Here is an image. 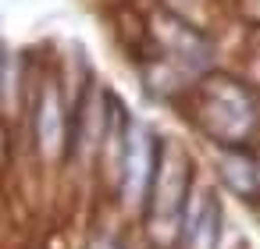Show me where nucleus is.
Returning a JSON list of instances; mask_svg holds the SVG:
<instances>
[{"label":"nucleus","mask_w":260,"mask_h":249,"mask_svg":"<svg viewBox=\"0 0 260 249\" xmlns=\"http://www.w3.org/2000/svg\"><path fill=\"white\" fill-rule=\"evenodd\" d=\"M196 128L214 146H249L260 128V93L235 75L210 72L189 93Z\"/></svg>","instance_id":"obj_1"},{"label":"nucleus","mask_w":260,"mask_h":249,"mask_svg":"<svg viewBox=\"0 0 260 249\" xmlns=\"http://www.w3.org/2000/svg\"><path fill=\"white\" fill-rule=\"evenodd\" d=\"M196 178H192V157L182 150L178 139H160V160L153 174V189L146 199V235L157 249H175L182 238V210L189 203Z\"/></svg>","instance_id":"obj_2"},{"label":"nucleus","mask_w":260,"mask_h":249,"mask_svg":"<svg viewBox=\"0 0 260 249\" xmlns=\"http://www.w3.org/2000/svg\"><path fill=\"white\" fill-rule=\"evenodd\" d=\"M29 125H32V143L43 164H57L72 153V111L64 103V86L54 72H47L32 86Z\"/></svg>","instance_id":"obj_3"},{"label":"nucleus","mask_w":260,"mask_h":249,"mask_svg":"<svg viewBox=\"0 0 260 249\" xmlns=\"http://www.w3.org/2000/svg\"><path fill=\"white\" fill-rule=\"evenodd\" d=\"M160 139L150 121L132 118L128 135H125V164H121V182H118V203L128 214H146V199L153 189L157 160H160Z\"/></svg>","instance_id":"obj_4"},{"label":"nucleus","mask_w":260,"mask_h":249,"mask_svg":"<svg viewBox=\"0 0 260 249\" xmlns=\"http://www.w3.org/2000/svg\"><path fill=\"white\" fill-rule=\"evenodd\" d=\"M224 235V206L217 189L210 185H192L189 203L182 210V238L178 249H217Z\"/></svg>","instance_id":"obj_5"},{"label":"nucleus","mask_w":260,"mask_h":249,"mask_svg":"<svg viewBox=\"0 0 260 249\" xmlns=\"http://www.w3.org/2000/svg\"><path fill=\"white\" fill-rule=\"evenodd\" d=\"M217 182L239 199H260V167L249 146H217Z\"/></svg>","instance_id":"obj_6"},{"label":"nucleus","mask_w":260,"mask_h":249,"mask_svg":"<svg viewBox=\"0 0 260 249\" xmlns=\"http://www.w3.org/2000/svg\"><path fill=\"white\" fill-rule=\"evenodd\" d=\"M246 82H249V86L260 93V47L249 54V72H246Z\"/></svg>","instance_id":"obj_7"},{"label":"nucleus","mask_w":260,"mask_h":249,"mask_svg":"<svg viewBox=\"0 0 260 249\" xmlns=\"http://www.w3.org/2000/svg\"><path fill=\"white\" fill-rule=\"evenodd\" d=\"M86 249H121V242H118L114 235L104 231V235H93V238L86 242Z\"/></svg>","instance_id":"obj_8"},{"label":"nucleus","mask_w":260,"mask_h":249,"mask_svg":"<svg viewBox=\"0 0 260 249\" xmlns=\"http://www.w3.org/2000/svg\"><path fill=\"white\" fill-rule=\"evenodd\" d=\"M8 157H11V143H8V125H4V118H0V171H4Z\"/></svg>","instance_id":"obj_9"},{"label":"nucleus","mask_w":260,"mask_h":249,"mask_svg":"<svg viewBox=\"0 0 260 249\" xmlns=\"http://www.w3.org/2000/svg\"><path fill=\"white\" fill-rule=\"evenodd\" d=\"M8 57H11V54H8V47H4V43H0V79H4V68H8Z\"/></svg>","instance_id":"obj_10"},{"label":"nucleus","mask_w":260,"mask_h":249,"mask_svg":"<svg viewBox=\"0 0 260 249\" xmlns=\"http://www.w3.org/2000/svg\"><path fill=\"white\" fill-rule=\"evenodd\" d=\"M256 167H260V150H256Z\"/></svg>","instance_id":"obj_11"}]
</instances>
